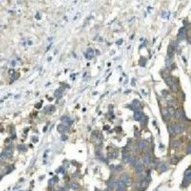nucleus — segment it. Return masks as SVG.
<instances>
[{
  "label": "nucleus",
  "instance_id": "12",
  "mask_svg": "<svg viewBox=\"0 0 191 191\" xmlns=\"http://www.w3.org/2000/svg\"><path fill=\"white\" fill-rule=\"evenodd\" d=\"M135 161H136V158L134 156H129L128 157V160H127V162L130 163V164H135Z\"/></svg>",
  "mask_w": 191,
  "mask_h": 191
},
{
  "label": "nucleus",
  "instance_id": "15",
  "mask_svg": "<svg viewBox=\"0 0 191 191\" xmlns=\"http://www.w3.org/2000/svg\"><path fill=\"white\" fill-rule=\"evenodd\" d=\"M56 96L57 98H60V97H61V91H60V90H59V91L57 90V91L56 92Z\"/></svg>",
  "mask_w": 191,
  "mask_h": 191
},
{
  "label": "nucleus",
  "instance_id": "2",
  "mask_svg": "<svg viewBox=\"0 0 191 191\" xmlns=\"http://www.w3.org/2000/svg\"><path fill=\"white\" fill-rule=\"evenodd\" d=\"M142 117H143L142 111H140V110H136V111H135V113H134V118H135V121H138V122L141 121Z\"/></svg>",
  "mask_w": 191,
  "mask_h": 191
},
{
  "label": "nucleus",
  "instance_id": "18",
  "mask_svg": "<svg viewBox=\"0 0 191 191\" xmlns=\"http://www.w3.org/2000/svg\"><path fill=\"white\" fill-rule=\"evenodd\" d=\"M168 112H169L170 115H173V114H174V109H173L172 107H170V108L168 109Z\"/></svg>",
  "mask_w": 191,
  "mask_h": 191
},
{
  "label": "nucleus",
  "instance_id": "11",
  "mask_svg": "<svg viewBox=\"0 0 191 191\" xmlns=\"http://www.w3.org/2000/svg\"><path fill=\"white\" fill-rule=\"evenodd\" d=\"M86 56H87V58H89V59L93 58V56H94V52H93L92 49H88L87 54H86Z\"/></svg>",
  "mask_w": 191,
  "mask_h": 191
},
{
  "label": "nucleus",
  "instance_id": "3",
  "mask_svg": "<svg viewBox=\"0 0 191 191\" xmlns=\"http://www.w3.org/2000/svg\"><path fill=\"white\" fill-rule=\"evenodd\" d=\"M121 182H123L125 185H129L130 182H131L130 178H129V176H128L127 174H123V175L122 176V178H121Z\"/></svg>",
  "mask_w": 191,
  "mask_h": 191
},
{
  "label": "nucleus",
  "instance_id": "6",
  "mask_svg": "<svg viewBox=\"0 0 191 191\" xmlns=\"http://www.w3.org/2000/svg\"><path fill=\"white\" fill-rule=\"evenodd\" d=\"M150 161H151V158H150L149 155H144V156H143V158H142V162L144 163L145 165L150 164Z\"/></svg>",
  "mask_w": 191,
  "mask_h": 191
},
{
  "label": "nucleus",
  "instance_id": "13",
  "mask_svg": "<svg viewBox=\"0 0 191 191\" xmlns=\"http://www.w3.org/2000/svg\"><path fill=\"white\" fill-rule=\"evenodd\" d=\"M128 157H129V155H128V152H126L125 150H123V152H122V160H123V161L127 162Z\"/></svg>",
  "mask_w": 191,
  "mask_h": 191
},
{
  "label": "nucleus",
  "instance_id": "17",
  "mask_svg": "<svg viewBox=\"0 0 191 191\" xmlns=\"http://www.w3.org/2000/svg\"><path fill=\"white\" fill-rule=\"evenodd\" d=\"M71 186L73 187V188H78V183H76V182H75V183L73 182V183L71 184Z\"/></svg>",
  "mask_w": 191,
  "mask_h": 191
},
{
  "label": "nucleus",
  "instance_id": "9",
  "mask_svg": "<svg viewBox=\"0 0 191 191\" xmlns=\"http://www.w3.org/2000/svg\"><path fill=\"white\" fill-rule=\"evenodd\" d=\"M57 131H58L59 133H64V132H66V131H67L66 125H65V124H59V125L57 126Z\"/></svg>",
  "mask_w": 191,
  "mask_h": 191
},
{
  "label": "nucleus",
  "instance_id": "16",
  "mask_svg": "<svg viewBox=\"0 0 191 191\" xmlns=\"http://www.w3.org/2000/svg\"><path fill=\"white\" fill-rule=\"evenodd\" d=\"M142 119H143V122H141V124H142L143 126H145V124H146V122H147V119H146V117L142 118Z\"/></svg>",
  "mask_w": 191,
  "mask_h": 191
},
{
  "label": "nucleus",
  "instance_id": "8",
  "mask_svg": "<svg viewBox=\"0 0 191 191\" xmlns=\"http://www.w3.org/2000/svg\"><path fill=\"white\" fill-rule=\"evenodd\" d=\"M61 122H65V125H66V124H71V123H72L71 118H70L69 117H65V116L61 117Z\"/></svg>",
  "mask_w": 191,
  "mask_h": 191
},
{
  "label": "nucleus",
  "instance_id": "10",
  "mask_svg": "<svg viewBox=\"0 0 191 191\" xmlns=\"http://www.w3.org/2000/svg\"><path fill=\"white\" fill-rule=\"evenodd\" d=\"M147 184H148V182H147V181H145V180H142V182H140V184H139V189H140V190L144 189V188L147 186Z\"/></svg>",
  "mask_w": 191,
  "mask_h": 191
},
{
  "label": "nucleus",
  "instance_id": "5",
  "mask_svg": "<svg viewBox=\"0 0 191 191\" xmlns=\"http://www.w3.org/2000/svg\"><path fill=\"white\" fill-rule=\"evenodd\" d=\"M146 146H147V143H146L145 140H140V141H139V144H138L139 149L143 150V149H145V148H146Z\"/></svg>",
  "mask_w": 191,
  "mask_h": 191
},
{
  "label": "nucleus",
  "instance_id": "4",
  "mask_svg": "<svg viewBox=\"0 0 191 191\" xmlns=\"http://www.w3.org/2000/svg\"><path fill=\"white\" fill-rule=\"evenodd\" d=\"M3 154L5 155V157H11L12 155H13V147L12 146H8L5 150H4V152H3Z\"/></svg>",
  "mask_w": 191,
  "mask_h": 191
},
{
  "label": "nucleus",
  "instance_id": "14",
  "mask_svg": "<svg viewBox=\"0 0 191 191\" xmlns=\"http://www.w3.org/2000/svg\"><path fill=\"white\" fill-rule=\"evenodd\" d=\"M17 148H18L19 150H21V151H25V150H26V146H25V145H18Z\"/></svg>",
  "mask_w": 191,
  "mask_h": 191
},
{
  "label": "nucleus",
  "instance_id": "1",
  "mask_svg": "<svg viewBox=\"0 0 191 191\" xmlns=\"http://www.w3.org/2000/svg\"><path fill=\"white\" fill-rule=\"evenodd\" d=\"M135 171L138 173V174H139V173H141L142 172V170H143V166H142V162L140 161H137L136 162H135Z\"/></svg>",
  "mask_w": 191,
  "mask_h": 191
},
{
  "label": "nucleus",
  "instance_id": "7",
  "mask_svg": "<svg viewBox=\"0 0 191 191\" xmlns=\"http://www.w3.org/2000/svg\"><path fill=\"white\" fill-rule=\"evenodd\" d=\"M132 105H133V108H134L135 110H139V108H140V106H141L140 102H139L138 100H135L133 101Z\"/></svg>",
  "mask_w": 191,
  "mask_h": 191
}]
</instances>
